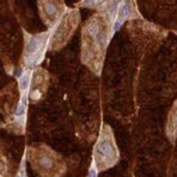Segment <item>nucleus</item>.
<instances>
[{"label": "nucleus", "mask_w": 177, "mask_h": 177, "mask_svg": "<svg viewBox=\"0 0 177 177\" xmlns=\"http://www.w3.org/2000/svg\"><path fill=\"white\" fill-rule=\"evenodd\" d=\"M26 158L32 170L39 177H63L66 172V164L61 155L46 144L29 146Z\"/></svg>", "instance_id": "2"}, {"label": "nucleus", "mask_w": 177, "mask_h": 177, "mask_svg": "<svg viewBox=\"0 0 177 177\" xmlns=\"http://www.w3.org/2000/svg\"><path fill=\"white\" fill-rule=\"evenodd\" d=\"M38 5H39L40 18L50 30L54 27V25L67 11L66 5L63 1H57V0H53V1H50V0L42 1L40 0L38 1Z\"/></svg>", "instance_id": "6"}, {"label": "nucleus", "mask_w": 177, "mask_h": 177, "mask_svg": "<svg viewBox=\"0 0 177 177\" xmlns=\"http://www.w3.org/2000/svg\"><path fill=\"white\" fill-rule=\"evenodd\" d=\"M50 42V32L38 34L25 33V45L22 52V64L27 69L39 64L44 58L46 46Z\"/></svg>", "instance_id": "5"}, {"label": "nucleus", "mask_w": 177, "mask_h": 177, "mask_svg": "<svg viewBox=\"0 0 177 177\" xmlns=\"http://www.w3.org/2000/svg\"><path fill=\"white\" fill-rule=\"evenodd\" d=\"M112 14L98 12L92 14L82 26V53L83 64L95 73H100L106 47L111 37Z\"/></svg>", "instance_id": "1"}, {"label": "nucleus", "mask_w": 177, "mask_h": 177, "mask_svg": "<svg viewBox=\"0 0 177 177\" xmlns=\"http://www.w3.org/2000/svg\"><path fill=\"white\" fill-rule=\"evenodd\" d=\"M79 21V11L77 8H67L64 16L59 19V21L50 32L48 47L53 51H58L61 47H64L70 40L76 29L78 27Z\"/></svg>", "instance_id": "4"}, {"label": "nucleus", "mask_w": 177, "mask_h": 177, "mask_svg": "<svg viewBox=\"0 0 177 177\" xmlns=\"http://www.w3.org/2000/svg\"><path fill=\"white\" fill-rule=\"evenodd\" d=\"M167 136L170 140V142H175V138L177 136V100L174 103L167 122Z\"/></svg>", "instance_id": "8"}, {"label": "nucleus", "mask_w": 177, "mask_h": 177, "mask_svg": "<svg viewBox=\"0 0 177 177\" xmlns=\"http://www.w3.org/2000/svg\"><path fill=\"white\" fill-rule=\"evenodd\" d=\"M119 161V150L111 128L103 124L93 149V163L98 171L115 167Z\"/></svg>", "instance_id": "3"}, {"label": "nucleus", "mask_w": 177, "mask_h": 177, "mask_svg": "<svg viewBox=\"0 0 177 177\" xmlns=\"http://www.w3.org/2000/svg\"><path fill=\"white\" fill-rule=\"evenodd\" d=\"M48 85V73L43 67H37L32 72V78L30 82L29 98L32 103H37L43 99L46 93Z\"/></svg>", "instance_id": "7"}]
</instances>
